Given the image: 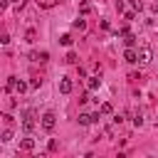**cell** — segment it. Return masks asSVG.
Returning a JSON list of instances; mask_svg holds the SVG:
<instances>
[{"mask_svg": "<svg viewBox=\"0 0 158 158\" xmlns=\"http://www.w3.org/2000/svg\"><path fill=\"white\" fill-rule=\"evenodd\" d=\"M2 121H5V123H7V126H12V121H15V118H12V116H10V114H2Z\"/></svg>", "mask_w": 158, "mask_h": 158, "instance_id": "obj_19", "label": "cell"}, {"mask_svg": "<svg viewBox=\"0 0 158 158\" xmlns=\"http://www.w3.org/2000/svg\"><path fill=\"white\" fill-rule=\"evenodd\" d=\"M123 59H126L128 64H136V62H138V52H136L133 47H128V49L123 52Z\"/></svg>", "mask_w": 158, "mask_h": 158, "instance_id": "obj_3", "label": "cell"}, {"mask_svg": "<svg viewBox=\"0 0 158 158\" xmlns=\"http://www.w3.org/2000/svg\"><path fill=\"white\" fill-rule=\"evenodd\" d=\"M27 91V84L25 81H17V94H25Z\"/></svg>", "mask_w": 158, "mask_h": 158, "instance_id": "obj_16", "label": "cell"}, {"mask_svg": "<svg viewBox=\"0 0 158 158\" xmlns=\"http://www.w3.org/2000/svg\"><path fill=\"white\" fill-rule=\"evenodd\" d=\"M111 111H114L111 104H101V114H111Z\"/></svg>", "mask_w": 158, "mask_h": 158, "instance_id": "obj_17", "label": "cell"}, {"mask_svg": "<svg viewBox=\"0 0 158 158\" xmlns=\"http://www.w3.org/2000/svg\"><path fill=\"white\" fill-rule=\"evenodd\" d=\"M12 5H15V7H17V10H20V7H22V5H25V0H12Z\"/></svg>", "mask_w": 158, "mask_h": 158, "instance_id": "obj_22", "label": "cell"}, {"mask_svg": "<svg viewBox=\"0 0 158 158\" xmlns=\"http://www.w3.org/2000/svg\"><path fill=\"white\" fill-rule=\"evenodd\" d=\"M131 5H133V10H143V2L141 0H131Z\"/></svg>", "mask_w": 158, "mask_h": 158, "instance_id": "obj_20", "label": "cell"}, {"mask_svg": "<svg viewBox=\"0 0 158 158\" xmlns=\"http://www.w3.org/2000/svg\"><path fill=\"white\" fill-rule=\"evenodd\" d=\"M96 118H94V114H79V123L81 126H89V123H94Z\"/></svg>", "mask_w": 158, "mask_h": 158, "instance_id": "obj_6", "label": "cell"}, {"mask_svg": "<svg viewBox=\"0 0 158 158\" xmlns=\"http://www.w3.org/2000/svg\"><path fill=\"white\" fill-rule=\"evenodd\" d=\"M74 30H86V22L84 20H74Z\"/></svg>", "mask_w": 158, "mask_h": 158, "instance_id": "obj_14", "label": "cell"}, {"mask_svg": "<svg viewBox=\"0 0 158 158\" xmlns=\"http://www.w3.org/2000/svg\"><path fill=\"white\" fill-rule=\"evenodd\" d=\"M67 62H69V64H77V62H79L77 52H69V54H67Z\"/></svg>", "mask_w": 158, "mask_h": 158, "instance_id": "obj_13", "label": "cell"}, {"mask_svg": "<svg viewBox=\"0 0 158 158\" xmlns=\"http://www.w3.org/2000/svg\"><path fill=\"white\" fill-rule=\"evenodd\" d=\"M10 5V0H0V7H7Z\"/></svg>", "mask_w": 158, "mask_h": 158, "instance_id": "obj_23", "label": "cell"}, {"mask_svg": "<svg viewBox=\"0 0 158 158\" xmlns=\"http://www.w3.org/2000/svg\"><path fill=\"white\" fill-rule=\"evenodd\" d=\"M133 126H143V116H141V111L136 114V118H133Z\"/></svg>", "mask_w": 158, "mask_h": 158, "instance_id": "obj_18", "label": "cell"}, {"mask_svg": "<svg viewBox=\"0 0 158 158\" xmlns=\"http://www.w3.org/2000/svg\"><path fill=\"white\" fill-rule=\"evenodd\" d=\"M79 10H81V12H84V15H86V12H89V10H91V5H89V2H81V7H79Z\"/></svg>", "mask_w": 158, "mask_h": 158, "instance_id": "obj_21", "label": "cell"}, {"mask_svg": "<svg viewBox=\"0 0 158 158\" xmlns=\"http://www.w3.org/2000/svg\"><path fill=\"white\" fill-rule=\"evenodd\" d=\"M54 126H57V116L52 111H44L42 114V128L44 131H54Z\"/></svg>", "mask_w": 158, "mask_h": 158, "instance_id": "obj_1", "label": "cell"}, {"mask_svg": "<svg viewBox=\"0 0 158 158\" xmlns=\"http://www.w3.org/2000/svg\"><path fill=\"white\" fill-rule=\"evenodd\" d=\"M123 42H126L128 47H133V44H136V35H131V32H126V40H123Z\"/></svg>", "mask_w": 158, "mask_h": 158, "instance_id": "obj_12", "label": "cell"}, {"mask_svg": "<svg viewBox=\"0 0 158 158\" xmlns=\"http://www.w3.org/2000/svg\"><path fill=\"white\" fill-rule=\"evenodd\" d=\"M12 89H17V79H15V77H7V81H5V91H12Z\"/></svg>", "mask_w": 158, "mask_h": 158, "instance_id": "obj_9", "label": "cell"}, {"mask_svg": "<svg viewBox=\"0 0 158 158\" xmlns=\"http://www.w3.org/2000/svg\"><path fill=\"white\" fill-rule=\"evenodd\" d=\"M86 86H89V91L99 89V86H101V72H99L96 77H89V79H86Z\"/></svg>", "mask_w": 158, "mask_h": 158, "instance_id": "obj_4", "label": "cell"}, {"mask_svg": "<svg viewBox=\"0 0 158 158\" xmlns=\"http://www.w3.org/2000/svg\"><path fill=\"white\" fill-rule=\"evenodd\" d=\"M59 91H62V94H69V91H72V79H62V81H59Z\"/></svg>", "mask_w": 158, "mask_h": 158, "instance_id": "obj_8", "label": "cell"}, {"mask_svg": "<svg viewBox=\"0 0 158 158\" xmlns=\"http://www.w3.org/2000/svg\"><path fill=\"white\" fill-rule=\"evenodd\" d=\"M153 59V49L148 47V44H143L141 49H138V64H148Z\"/></svg>", "mask_w": 158, "mask_h": 158, "instance_id": "obj_2", "label": "cell"}, {"mask_svg": "<svg viewBox=\"0 0 158 158\" xmlns=\"http://www.w3.org/2000/svg\"><path fill=\"white\" fill-rule=\"evenodd\" d=\"M20 148L22 151H35V138H22L20 141Z\"/></svg>", "mask_w": 158, "mask_h": 158, "instance_id": "obj_7", "label": "cell"}, {"mask_svg": "<svg viewBox=\"0 0 158 158\" xmlns=\"http://www.w3.org/2000/svg\"><path fill=\"white\" fill-rule=\"evenodd\" d=\"M47 59H49V52H40L37 54V62H47Z\"/></svg>", "mask_w": 158, "mask_h": 158, "instance_id": "obj_15", "label": "cell"}, {"mask_svg": "<svg viewBox=\"0 0 158 158\" xmlns=\"http://www.w3.org/2000/svg\"><path fill=\"white\" fill-rule=\"evenodd\" d=\"M22 131H25V133H32V131H35V118H32V116H25V118H22Z\"/></svg>", "mask_w": 158, "mask_h": 158, "instance_id": "obj_5", "label": "cell"}, {"mask_svg": "<svg viewBox=\"0 0 158 158\" xmlns=\"http://www.w3.org/2000/svg\"><path fill=\"white\" fill-rule=\"evenodd\" d=\"M0 141H2V143H7V141H12V131H10V128H5V131L0 133Z\"/></svg>", "mask_w": 158, "mask_h": 158, "instance_id": "obj_10", "label": "cell"}, {"mask_svg": "<svg viewBox=\"0 0 158 158\" xmlns=\"http://www.w3.org/2000/svg\"><path fill=\"white\" fill-rule=\"evenodd\" d=\"M59 42H62L64 47H69V44H72L74 40H72V35H62V37H59Z\"/></svg>", "mask_w": 158, "mask_h": 158, "instance_id": "obj_11", "label": "cell"}, {"mask_svg": "<svg viewBox=\"0 0 158 158\" xmlns=\"http://www.w3.org/2000/svg\"><path fill=\"white\" fill-rule=\"evenodd\" d=\"M153 10H158V0H156V2H153Z\"/></svg>", "mask_w": 158, "mask_h": 158, "instance_id": "obj_24", "label": "cell"}]
</instances>
